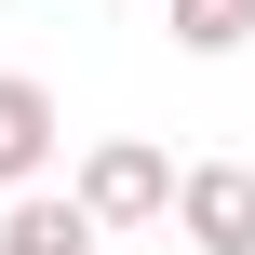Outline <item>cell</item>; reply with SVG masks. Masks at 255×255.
Listing matches in <instances>:
<instances>
[{
	"label": "cell",
	"instance_id": "cell-1",
	"mask_svg": "<svg viewBox=\"0 0 255 255\" xmlns=\"http://www.w3.org/2000/svg\"><path fill=\"white\" fill-rule=\"evenodd\" d=\"M175 188H188V161H161L148 134H94V161H81V202H94V229H108V242L161 229V215H175Z\"/></svg>",
	"mask_w": 255,
	"mask_h": 255
},
{
	"label": "cell",
	"instance_id": "cell-2",
	"mask_svg": "<svg viewBox=\"0 0 255 255\" xmlns=\"http://www.w3.org/2000/svg\"><path fill=\"white\" fill-rule=\"evenodd\" d=\"M175 242H188V255H255V161H188Z\"/></svg>",
	"mask_w": 255,
	"mask_h": 255
},
{
	"label": "cell",
	"instance_id": "cell-3",
	"mask_svg": "<svg viewBox=\"0 0 255 255\" xmlns=\"http://www.w3.org/2000/svg\"><path fill=\"white\" fill-rule=\"evenodd\" d=\"M54 134H67V121H54V81H27V67H0V202L54 175Z\"/></svg>",
	"mask_w": 255,
	"mask_h": 255
},
{
	"label": "cell",
	"instance_id": "cell-4",
	"mask_svg": "<svg viewBox=\"0 0 255 255\" xmlns=\"http://www.w3.org/2000/svg\"><path fill=\"white\" fill-rule=\"evenodd\" d=\"M0 255H108V229H94L81 188H13L0 202Z\"/></svg>",
	"mask_w": 255,
	"mask_h": 255
},
{
	"label": "cell",
	"instance_id": "cell-5",
	"mask_svg": "<svg viewBox=\"0 0 255 255\" xmlns=\"http://www.w3.org/2000/svg\"><path fill=\"white\" fill-rule=\"evenodd\" d=\"M161 27H175V54L215 67V54H242V40H255V0H161Z\"/></svg>",
	"mask_w": 255,
	"mask_h": 255
}]
</instances>
